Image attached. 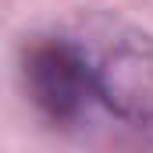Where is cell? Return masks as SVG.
<instances>
[{
    "instance_id": "6da1fadb",
    "label": "cell",
    "mask_w": 153,
    "mask_h": 153,
    "mask_svg": "<svg viewBox=\"0 0 153 153\" xmlns=\"http://www.w3.org/2000/svg\"><path fill=\"white\" fill-rule=\"evenodd\" d=\"M89 68L96 96L114 114L135 125H153V36L121 32L89 53Z\"/></svg>"
},
{
    "instance_id": "7a4b0ae2",
    "label": "cell",
    "mask_w": 153,
    "mask_h": 153,
    "mask_svg": "<svg viewBox=\"0 0 153 153\" xmlns=\"http://www.w3.org/2000/svg\"><path fill=\"white\" fill-rule=\"evenodd\" d=\"M25 85L39 111L53 121H71L96 96L85 46L71 39H39L25 53Z\"/></svg>"
}]
</instances>
